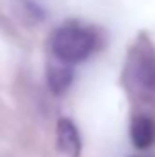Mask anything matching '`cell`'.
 Here are the masks:
<instances>
[{
	"instance_id": "cell-1",
	"label": "cell",
	"mask_w": 155,
	"mask_h": 157,
	"mask_svg": "<svg viewBox=\"0 0 155 157\" xmlns=\"http://www.w3.org/2000/svg\"><path fill=\"white\" fill-rule=\"evenodd\" d=\"M95 37L89 29L80 26H64L60 28L51 40L55 57L64 64H77L88 59L93 51Z\"/></svg>"
},
{
	"instance_id": "cell-2",
	"label": "cell",
	"mask_w": 155,
	"mask_h": 157,
	"mask_svg": "<svg viewBox=\"0 0 155 157\" xmlns=\"http://www.w3.org/2000/svg\"><path fill=\"white\" fill-rule=\"evenodd\" d=\"M57 144L60 152L68 157L80 155V135L77 126L70 119H60L57 124Z\"/></svg>"
},
{
	"instance_id": "cell-3",
	"label": "cell",
	"mask_w": 155,
	"mask_h": 157,
	"mask_svg": "<svg viewBox=\"0 0 155 157\" xmlns=\"http://www.w3.org/2000/svg\"><path fill=\"white\" fill-rule=\"evenodd\" d=\"M130 133H131V141L137 148H141V150L150 148L155 141V122L146 115L135 117L131 122Z\"/></svg>"
},
{
	"instance_id": "cell-4",
	"label": "cell",
	"mask_w": 155,
	"mask_h": 157,
	"mask_svg": "<svg viewBox=\"0 0 155 157\" xmlns=\"http://www.w3.org/2000/svg\"><path fill=\"white\" fill-rule=\"evenodd\" d=\"M47 80H49V88L55 93H62L70 88V84L73 80V71L66 66H53L49 70Z\"/></svg>"
},
{
	"instance_id": "cell-5",
	"label": "cell",
	"mask_w": 155,
	"mask_h": 157,
	"mask_svg": "<svg viewBox=\"0 0 155 157\" xmlns=\"http://www.w3.org/2000/svg\"><path fill=\"white\" fill-rule=\"evenodd\" d=\"M137 75L141 78V82L148 88L155 90V59L153 57H144L139 66H137Z\"/></svg>"
}]
</instances>
